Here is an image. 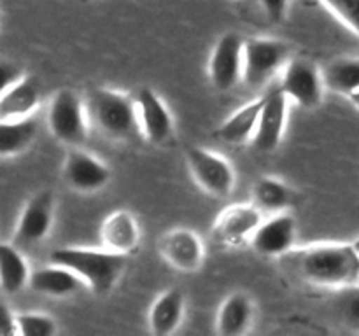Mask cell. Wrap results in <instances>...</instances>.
Masks as SVG:
<instances>
[{
  "mask_svg": "<svg viewBox=\"0 0 359 336\" xmlns=\"http://www.w3.org/2000/svg\"><path fill=\"white\" fill-rule=\"evenodd\" d=\"M186 310V298L179 287H170L163 290L156 300L153 301L147 314V324L149 331L154 336H170L174 335L182 324Z\"/></svg>",
  "mask_w": 359,
  "mask_h": 336,
  "instance_id": "obj_17",
  "label": "cell"
},
{
  "mask_svg": "<svg viewBox=\"0 0 359 336\" xmlns=\"http://www.w3.org/2000/svg\"><path fill=\"white\" fill-rule=\"evenodd\" d=\"M290 2L291 0H259L266 18L270 21H273V23H280L286 18L287 9H290Z\"/></svg>",
  "mask_w": 359,
  "mask_h": 336,
  "instance_id": "obj_29",
  "label": "cell"
},
{
  "mask_svg": "<svg viewBox=\"0 0 359 336\" xmlns=\"http://www.w3.org/2000/svg\"><path fill=\"white\" fill-rule=\"evenodd\" d=\"M265 214L252 202L233 203L221 210L212 226V238L223 247H237L251 238Z\"/></svg>",
  "mask_w": 359,
  "mask_h": 336,
  "instance_id": "obj_12",
  "label": "cell"
},
{
  "mask_svg": "<svg viewBox=\"0 0 359 336\" xmlns=\"http://www.w3.org/2000/svg\"><path fill=\"white\" fill-rule=\"evenodd\" d=\"M279 88L287 100L307 111L319 107L326 90L321 69L305 56L293 58L286 63Z\"/></svg>",
  "mask_w": 359,
  "mask_h": 336,
  "instance_id": "obj_7",
  "label": "cell"
},
{
  "mask_svg": "<svg viewBox=\"0 0 359 336\" xmlns=\"http://www.w3.org/2000/svg\"><path fill=\"white\" fill-rule=\"evenodd\" d=\"M100 238L102 247L118 254H132L140 244V227L135 216L125 209L109 214L102 223Z\"/></svg>",
  "mask_w": 359,
  "mask_h": 336,
  "instance_id": "obj_16",
  "label": "cell"
},
{
  "mask_svg": "<svg viewBox=\"0 0 359 336\" xmlns=\"http://www.w3.org/2000/svg\"><path fill=\"white\" fill-rule=\"evenodd\" d=\"M346 322L354 331H359V293L354 294L346 307Z\"/></svg>",
  "mask_w": 359,
  "mask_h": 336,
  "instance_id": "obj_31",
  "label": "cell"
},
{
  "mask_svg": "<svg viewBox=\"0 0 359 336\" xmlns=\"http://www.w3.org/2000/svg\"><path fill=\"white\" fill-rule=\"evenodd\" d=\"M30 268L20 248L0 240V289L6 294H16L28 286Z\"/></svg>",
  "mask_w": 359,
  "mask_h": 336,
  "instance_id": "obj_22",
  "label": "cell"
},
{
  "mask_svg": "<svg viewBox=\"0 0 359 336\" xmlns=\"http://www.w3.org/2000/svg\"><path fill=\"white\" fill-rule=\"evenodd\" d=\"M297 238V219L290 212H277L259 223L249 238V244L256 254L266 258H283L293 251Z\"/></svg>",
  "mask_w": 359,
  "mask_h": 336,
  "instance_id": "obj_10",
  "label": "cell"
},
{
  "mask_svg": "<svg viewBox=\"0 0 359 336\" xmlns=\"http://www.w3.org/2000/svg\"><path fill=\"white\" fill-rule=\"evenodd\" d=\"M37 135V122L27 119L0 118V158L18 156L34 142Z\"/></svg>",
  "mask_w": 359,
  "mask_h": 336,
  "instance_id": "obj_24",
  "label": "cell"
},
{
  "mask_svg": "<svg viewBox=\"0 0 359 336\" xmlns=\"http://www.w3.org/2000/svg\"><path fill=\"white\" fill-rule=\"evenodd\" d=\"M263 105H265V97H258L231 112L217 128V139L228 146H241L248 140H252Z\"/></svg>",
  "mask_w": 359,
  "mask_h": 336,
  "instance_id": "obj_20",
  "label": "cell"
},
{
  "mask_svg": "<svg viewBox=\"0 0 359 336\" xmlns=\"http://www.w3.org/2000/svg\"><path fill=\"white\" fill-rule=\"evenodd\" d=\"M290 62V46L279 38L255 37L244 42L242 80L251 90L266 86Z\"/></svg>",
  "mask_w": 359,
  "mask_h": 336,
  "instance_id": "obj_5",
  "label": "cell"
},
{
  "mask_svg": "<svg viewBox=\"0 0 359 336\" xmlns=\"http://www.w3.org/2000/svg\"><path fill=\"white\" fill-rule=\"evenodd\" d=\"M18 335L16 328V314L11 312L4 301H0V336H14Z\"/></svg>",
  "mask_w": 359,
  "mask_h": 336,
  "instance_id": "obj_30",
  "label": "cell"
},
{
  "mask_svg": "<svg viewBox=\"0 0 359 336\" xmlns=\"http://www.w3.org/2000/svg\"><path fill=\"white\" fill-rule=\"evenodd\" d=\"M63 181L79 192H95L104 189L111 181V168L84 150L83 147H70L63 163Z\"/></svg>",
  "mask_w": 359,
  "mask_h": 336,
  "instance_id": "obj_13",
  "label": "cell"
},
{
  "mask_svg": "<svg viewBox=\"0 0 359 336\" xmlns=\"http://www.w3.org/2000/svg\"><path fill=\"white\" fill-rule=\"evenodd\" d=\"M326 90L342 97L359 90V58H337L321 69Z\"/></svg>",
  "mask_w": 359,
  "mask_h": 336,
  "instance_id": "obj_25",
  "label": "cell"
},
{
  "mask_svg": "<svg viewBox=\"0 0 359 336\" xmlns=\"http://www.w3.org/2000/svg\"><path fill=\"white\" fill-rule=\"evenodd\" d=\"M88 119L84 98L72 88H62L53 94L48 108L51 135L67 147H81L88 139Z\"/></svg>",
  "mask_w": 359,
  "mask_h": 336,
  "instance_id": "obj_4",
  "label": "cell"
},
{
  "mask_svg": "<svg viewBox=\"0 0 359 336\" xmlns=\"http://www.w3.org/2000/svg\"><path fill=\"white\" fill-rule=\"evenodd\" d=\"M135 105L144 139L154 146H167L174 136V118L163 98L146 86L137 91Z\"/></svg>",
  "mask_w": 359,
  "mask_h": 336,
  "instance_id": "obj_11",
  "label": "cell"
},
{
  "mask_svg": "<svg viewBox=\"0 0 359 336\" xmlns=\"http://www.w3.org/2000/svg\"><path fill=\"white\" fill-rule=\"evenodd\" d=\"M84 104L91 125L109 140H128L140 132L135 97L111 88L95 86L88 90Z\"/></svg>",
  "mask_w": 359,
  "mask_h": 336,
  "instance_id": "obj_3",
  "label": "cell"
},
{
  "mask_svg": "<svg viewBox=\"0 0 359 336\" xmlns=\"http://www.w3.org/2000/svg\"><path fill=\"white\" fill-rule=\"evenodd\" d=\"M251 202L263 214L286 212L293 203V191L276 177H259L251 189Z\"/></svg>",
  "mask_w": 359,
  "mask_h": 336,
  "instance_id": "obj_23",
  "label": "cell"
},
{
  "mask_svg": "<svg viewBox=\"0 0 359 336\" xmlns=\"http://www.w3.org/2000/svg\"><path fill=\"white\" fill-rule=\"evenodd\" d=\"M42 90L37 77L25 74L0 97V118L27 119L41 104Z\"/></svg>",
  "mask_w": 359,
  "mask_h": 336,
  "instance_id": "obj_18",
  "label": "cell"
},
{
  "mask_svg": "<svg viewBox=\"0 0 359 336\" xmlns=\"http://www.w3.org/2000/svg\"><path fill=\"white\" fill-rule=\"evenodd\" d=\"M160 254L177 272L193 273L202 268L205 247L198 233L188 227H175L161 238Z\"/></svg>",
  "mask_w": 359,
  "mask_h": 336,
  "instance_id": "obj_15",
  "label": "cell"
},
{
  "mask_svg": "<svg viewBox=\"0 0 359 336\" xmlns=\"http://www.w3.org/2000/svg\"><path fill=\"white\" fill-rule=\"evenodd\" d=\"M28 286L37 294L49 298H67L81 289L83 280L70 268L49 262L44 268L34 270L30 273Z\"/></svg>",
  "mask_w": 359,
  "mask_h": 336,
  "instance_id": "obj_21",
  "label": "cell"
},
{
  "mask_svg": "<svg viewBox=\"0 0 359 336\" xmlns=\"http://www.w3.org/2000/svg\"><path fill=\"white\" fill-rule=\"evenodd\" d=\"M55 209L56 198L51 189H42L35 192L21 210L16 230H14V244L21 247L41 244L51 231Z\"/></svg>",
  "mask_w": 359,
  "mask_h": 336,
  "instance_id": "obj_8",
  "label": "cell"
},
{
  "mask_svg": "<svg viewBox=\"0 0 359 336\" xmlns=\"http://www.w3.org/2000/svg\"><path fill=\"white\" fill-rule=\"evenodd\" d=\"M244 38L235 31L221 35L209 58V77L217 91H230L242 79Z\"/></svg>",
  "mask_w": 359,
  "mask_h": 336,
  "instance_id": "obj_9",
  "label": "cell"
},
{
  "mask_svg": "<svg viewBox=\"0 0 359 336\" xmlns=\"http://www.w3.org/2000/svg\"><path fill=\"white\" fill-rule=\"evenodd\" d=\"M255 321V304L245 293H231L216 315V332L219 336H242Z\"/></svg>",
  "mask_w": 359,
  "mask_h": 336,
  "instance_id": "obj_19",
  "label": "cell"
},
{
  "mask_svg": "<svg viewBox=\"0 0 359 336\" xmlns=\"http://www.w3.org/2000/svg\"><path fill=\"white\" fill-rule=\"evenodd\" d=\"M186 163L196 184L216 198L228 196L235 188V170L230 161L214 150L191 146L186 150Z\"/></svg>",
  "mask_w": 359,
  "mask_h": 336,
  "instance_id": "obj_6",
  "label": "cell"
},
{
  "mask_svg": "<svg viewBox=\"0 0 359 336\" xmlns=\"http://www.w3.org/2000/svg\"><path fill=\"white\" fill-rule=\"evenodd\" d=\"M319 2L359 37V0H319Z\"/></svg>",
  "mask_w": 359,
  "mask_h": 336,
  "instance_id": "obj_27",
  "label": "cell"
},
{
  "mask_svg": "<svg viewBox=\"0 0 359 336\" xmlns=\"http://www.w3.org/2000/svg\"><path fill=\"white\" fill-rule=\"evenodd\" d=\"M287 107L290 100L279 86L265 94V105L252 135V146L256 150L272 153L280 146L287 125Z\"/></svg>",
  "mask_w": 359,
  "mask_h": 336,
  "instance_id": "obj_14",
  "label": "cell"
},
{
  "mask_svg": "<svg viewBox=\"0 0 359 336\" xmlns=\"http://www.w3.org/2000/svg\"><path fill=\"white\" fill-rule=\"evenodd\" d=\"M49 262L72 270L93 294L111 293L126 268V255L100 247H60L49 254Z\"/></svg>",
  "mask_w": 359,
  "mask_h": 336,
  "instance_id": "obj_2",
  "label": "cell"
},
{
  "mask_svg": "<svg viewBox=\"0 0 359 336\" xmlns=\"http://www.w3.org/2000/svg\"><path fill=\"white\" fill-rule=\"evenodd\" d=\"M353 247H354V248H356V252H358V255H359V237L356 238V240H354V241H353Z\"/></svg>",
  "mask_w": 359,
  "mask_h": 336,
  "instance_id": "obj_33",
  "label": "cell"
},
{
  "mask_svg": "<svg viewBox=\"0 0 359 336\" xmlns=\"http://www.w3.org/2000/svg\"><path fill=\"white\" fill-rule=\"evenodd\" d=\"M347 98H349V102H351V104H353L354 107H356L358 111H359V90L354 91V93H351L349 97H347Z\"/></svg>",
  "mask_w": 359,
  "mask_h": 336,
  "instance_id": "obj_32",
  "label": "cell"
},
{
  "mask_svg": "<svg viewBox=\"0 0 359 336\" xmlns=\"http://www.w3.org/2000/svg\"><path fill=\"white\" fill-rule=\"evenodd\" d=\"M25 76L23 69L20 65L7 59H0V97L9 86H13L16 80H20Z\"/></svg>",
  "mask_w": 359,
  "mask_h": 336,
  "instance_id": "obj_28",
  "label": "cell"
},
{
  "mask_svg": "<svg viewBox=\"0 0 359 336\" xmlns=\"http://www.w3.org/2000/svg\"><path fill=\"white\" fill-rule=\"evenodd\" d=\"M294 272L311 286L359 287V255L353 241H319L290 252Z\"/></svg>",
  "mask_w": 359,
  "mask_h": 336,
  "instance_id": "obj_1",
  "label": "cell"
},
{
  "mask_svg": "<svg viewBox=\"0 0 359 336\" xmlns=\"http://www.w3.org/2000/svg\"><path fill=\"white\" fill-rule=\"evenodd\" d=\"M18 335L21 336H53L58 332L56 321L48 314L23 312L16 314Z\"/></svg>",
  "mask_w": 359,
  "mask_h": 336,
  "instance_id": "obj_26",
  "label": "cell"
}]
</instances>
